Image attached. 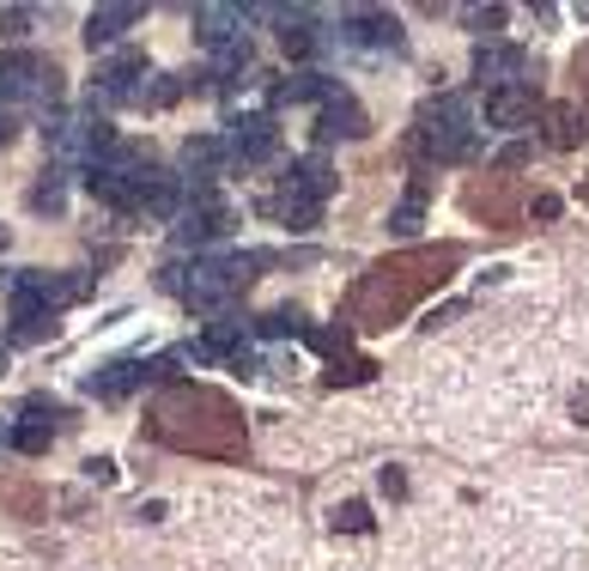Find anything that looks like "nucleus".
<instances>
[{"mask_svg":"<svg viewBox=\"0 0 589 571\" xmlns=\"http://www.w3.org/2000/svg\"><path fill=\"white\" fill-rule=\"evenodd\" d=\"M280 49H286V61H304V55L316 49V31H310V19H304V13L286 19V31H280Z\"/></svg>","mask_w":589,"mask_h":571,"instance_id":"obj_23","label":"nucleus"},{"mask_svg":"<svg viewBox=\"0 0 589 571\" xmlns=\"http://www.w3.org/2000/svg\"><path fill=\"white\" fill-rule=\"evenodd\" d=\"M195 37L207 43V49H225V43L249 37V7H225V0L195 7Z\"/></svg>","mask_w":589,"mask_h":571,"instance_id":"obj_11","label":"nucleus"},{"mask_svg":"<svg viewBox=\"0 0 589 571\" xmlns=\"http://www.w3.org/2000/svg\"><path fill=\"white\" fill-rule=\"evenodd\" d=\"M243 323H231V316H219V323H207V335H201V352L207 359H231V352H243Z\"/></svg>","mask_w":589,"mask_h":571,"instance_id":"obj_19","label":"nucleus"},{"mask_svg":"<svg viewBox=\"0 0 589 571\" xmlns=\"http://www.w3.org/2000/svg\"><path fill=\"white\" fill-rule=\"evenodd\" d=\"M304 328L310 323H304L298 311H268L262 323H256V335H304Z\"/></svg>","mask_w":589,"mask_h":571,"instance_id":"obj_26","label":"nucleus"},{"mask_svg":"<svg viewBox=\"0 0 589 571\" xmlns=\"http://www.w3.org/2000/svg\"><path fill=\"white\" fill-rule=\"evenodd\" d=\"M31 19H37L31 7H7V13H0V37H7V43L31 37Z\"/></svg>","mask_w":589,"mask_h":571,"instance_id":"obj_27","label":"nucleus"},{"mask_svg":"<svg viewBox=\"0 0 589 571\" xmlns=\"http://www.w3.org/2000/svg\"><path fill=\"white\" fill-rule=\"evenodd\" d=\"M213 61H219V74H237V67H249V37L225 43V49H213Z\"/></svg>","mask_w":589,"mask_h":571,"instance_id":"obj_29","label":"nucleus"},{"mask_svg":"<svg viewBox=\"0 0 589 571\" xmlns=\"http://www.w3.org/2000/svg\"><path fill=\"white\" fill-rule=\"evenodd\" d=\"M498 165H505V170H517V165H529V146H505V153H498Z\"/></svg>","mask_w":589,"mask_h":571,"instance_id":"obj_33","label":"nucleus"},{"mask_svg":"<svg viewBox=\"0 0 589 571\" xmlns=\"http://www.w3.org/2000/svg\"><path fill=\"white\" fill-rule=\"evenodd\" d=\"M231 232V208H225L213 189H201V195H183V213H177V244H213V237Z\"/></svg>","mask_w":589,"mask_h":571,"instance_id":"obj_5","label":"nucleus"},{"mask_svg":"<svg viewBox=\"0 0 589 571\" xmlns=\"http://www.w3.org/2000/svg\"><path fill=\"white\" fill-rule=\"evenodd\" d=\"M128 25H140V7H134V0H110V7H98V13L86 19V49H110V43H122Z\"/></svg>","mask_w":589,"mask_h":571,"instance_id":"obj_14","label":"nucleus"},{"mask_svg":"<svg viewBox=\"0 0 589 571\" xmlns=\"http://www.w3.org/2000/svg\"><path fill=\"white\" fill-rule=\"evenodd\" d=\"M389 225H395L401 237H414L419 225H426V177H414V189H407V195H401V208L389 213Z\"/></svg>","mask_w":589,"mask_h":571,"instance_id":"obj_21","label":"nucleus"},{"mask_svg":"<svg viewBox=\"0 0 589 571\" xmlns=\"http://www.w3.org/2000/svg\"><path fill=\"white\" fill-rule=\"evenodd\" d=\"M347 43H365V49H401V25H395V13H347Z\"/></svg>","mask_w":589,"mask_h":571,"instance_id":"obj_15","label":"nucleus"},{"mask_svg":"<svg viewBox=\"0 0 589 571\" xmlns=\"http://www.w3.org/2000/svg\"><path fill=\"white\" fill-rule=\"evenodd\" d=\"M0 505H13L25 523L43 517V493H37V486H25V481H7V486H0Z\"/></svg>","mask_w":589,"mask_h":571,"instance_id":"obj_24","label":"nucleus"},{"mask_svg":"<svg viewBox=\"0 0 589 571\" xmlns=\"http://www.w3.org/2000/svg\"><path fill=\"white\" fill-rule=\"evenodd\" d=\"M383 493H389V499H407V474H401V468H383Z\"/></svg>","mask_w":589,"mask_h":571,"instance_id":"obj_31","label":"nucleus"},{"mask_svg":"<svg viewBox=\"0 0 589 571\" xmlns=\"http://www.w3.org/2000/svg\"><path fill=\"white\" fill-rule=\"evenodd\" d=\"M377 377V359H365V352H341V359L328 365V390H341V383H371Z\"/></svg>","mask_w":589,"mask_h":571,"instance_id":"obj_20","label":"nucleus"},{"mask_svg":"<svg viewBox=\"0 0 589 571\" xmlns=\"http://www.w3.org/2000/svg\"><path fill=\"white\" fill-rule=\"evenodd\" d=\"M0 249H7V225H0Z\"/></svg>","mask_w":589,"mask_h":571,"instance_id":"obj_38","label":"nucleus"},{"mask_svg":"<svg viewBox=\"0 0 589 571\" xmlns=\"http://www.w3.org/2000/svg\"><path fill=\"white\" fill-rule=\"evenodd\" d=\"M13 141V116H0V146Z\"/></svg>","mask_w":589,"mask_h":571,"instance_id":"obj_36","label":"nucleus"},{"mask_svg":"<svg viewBox=\"0 0 589 571\" xmlns=\"http://www.w3.org/2000/svg\"><path fill=\"white\" fill-rule=\"evenodd\" d=\"M152 377L171 383V359H152V365L146 359H110L104 371H92V395L98 402H122V395H134L140 383H152Z\"/></svg>","mask_w":589,"mask_h":571,"instance_id":"obj_6","label":"nucleus"},{"mask_svg":"<svg viewBox=\"0 0 589 571\" xmlns=\"http://www.w3.org/2000/svg\"><path fill=\"white\" fill-rule=\"evenodd\" d=\"M456 19H462V25H474V31H498V25H505V7H456Z\"/></svg>","mask_w":589,"mask_h":571,"instance_id":"obj_28","label":"nucleus"},{"mask_svg":"<svg viewBox=\"0 0 589 571\" xmlns=\"http://www.w3.org/2000/svg\"><path fill=\"white\" fill-rule=\"evenodd\" d=\"M31 208H37V213H55V208H61V177L37 182V189H31Z\"/></svg>","mask_w":589,"mask_h":571,"instance_id":"obj_30","label":"nucleus"},{"mask_svg":"<svg viewBox=\"0 0 589 571\" xmlns=\"http://www.w3.org/2000/svg\"><path fill=\"white\" fill-rule=\"evenodd\" d=\"M316 134H322V141H359V134H371V116L365 110H359V98L353 91H328L322 98V116H316Z\"/></svg>","mask_w":589,"mask_h":571,"instance_id":"obj_9","label":"nucleus"},{"mask_svg":"<svg viewBox=\"0 0 589 571\" xmlns=\"http://www.w3.org/2000/svg\"><path fill=\"white\" fill-rule=\"evenodd\" d=\"M86 474H92V481H116V462H110V456H92V462H86Z\"/></svg>","mask_w":589,"mask_h":571,"instance_id":"obj_32","label":"nucleus"},{"mask_svg":"<svg viewBox=\"0 0 589 571\" xmlns=\"http://www.w3.org/2000/svg\"><path fill=\"white\" fill-rule=\"evenodd\" d=\"M577 79H589V49H584V55H577Z\"/></svg>","mask_w":589,"mask_h":571,"instance_id":"obj_37","label":"nucleus"},{"mask_svg":"<svg viewBox=\"0 0 589 571\" xmlns=\"http://www.w3.org/2000/svg\"><path fill=\"white\" fill-rule=\"evenodd\" d=\"M535 220H559V195H541L535 201Z\"/></svg>","mask_w":589,"mask_h":571,"instance_id":"obj_34","label":"nucleus"},{"mask_svg":"<svg viewBox=\"0 0 589 571\" xmlns=\"http://www.w3.org/2000/svg\"><path fill=\"white\" fill-rule=\"evenodd\" d=\"M225 153H231V165H268V158L280 153L274 116H243V122L231 128V141H225Z\"/></svg>","mask_w":589,"mask_h":571,"instance_id":"obj_8","label":"nucleus"},{"mask_svg":"<svg viewBox=\"0 0 589 571\" xmlns=\"http://www.w3.org/2000/svg\"><path fill=\"white\" fill-rule=\"evenodd\" d=\"M541 116V98H535V86H498V91H486V128H529V122Z\"/></svg>","mask_w":589,"mask_h":571,"instance_id":"obj_7","label":"nucleus"},{"mask_svg":"<svg viewBox=\"0 0 589 571\" xmlns=\"http://www.w3.org/2000/svg\"><path fill=\"white\" fill-rule=\"evenodd\" d=\"M49 444H55V426H49V419L25 414V426H13V450L19 456H43Z\"/></svg>","mask_w":589,"mask_h":571,"instance_id":"obj_22","label":"nucleus"},{"mask_svg":"<svg viewBox=\"0 0 589 571\" xmlns=\"http://www.w3.org/2000/svg\"><path fill=\"white\" fill-rule=\"evenodd\" d=\"M183 165H189V195H201V189H213V182H219V170L231 165V153H225L219 134H201V141L183 146Z\"/></svg>","mask_w":589,"mask_h":571,"instance_id":"obj_12","label":"nucleus"},{"mask_svg":"<svg viewBox=\"0 0 589 571\" xmlns=\"http://www.w3.org/2000/svg\"><path fill=\"white\" fill-rule=\"evenodd\" d=\"M328 523H335L341 535H371V523H377V517H371V505L347 499V505H335V517H328Z\"/></svg>","mask_w":589,"mask_h":571,"instance_id":"obj_25","label":"nucleus"},{"mask_svg":"<svg viewBox=\"0 0 589 571\" xmlns=\"http://www.w3.org/2000/svg\"><path fill=\"white\" fill-rule=\"evenodd\" d=\"M523 74H529V55L517 49V43H480L474 49V79L480 86H523Z\"/></svg>","mask_w":589,"mask_h":571,"instance_id":"obj_10","label":"nucleus"},{"mask_svg":"<svg viewBox=\"0 0 589 571\" xmlns=\"http://www.w3.org/2000/svg\"><path fill=\"white\" fill-rule=\"evenodd\" d=\"M280 189H292V195H304V201H328L335 189H341V177H335V165H328L322 153H304L298 165L286 170V182Z\"/></svg>","mask_w":589,"mask_h":571,"instance_id":"obj_13","label":"nucleus"},{"mask_svg":"<svg viewBox=\"0 0 589 571\" xmlns=\"http://www.w3.org/2000/svg\"><path fill=\"white\" fill-rule=\"evenodd\" d=\"M468 208L486 213V225H511L517 220V195L505 189V182H474V189H468Z\"/></svg>","mask_w":589,"mask_h":571,"instance_id":"obj_16","label":"nucleus"},{"mask_svg":"<svg viewBox=\"0 0 589 571\" xmlns=\"http://www.w3.org/2000/svg\"><path fill=\"white\" fill-rule=\"evenodd\" d=\"M571 414H577V419H584V426H589V390H577V395H571Z\"/></svg>","mask_w":589,"mask_h":571,"instance_id":"obj_35","label":"nucleus"},{"mask_svg":"<svg viewBox=\"0 0 589 571\" xmlns=\"http://www.w3.org/2000/svg\"><path fill=\"white\" fill-rule=\"evenodd\" d=\"M456 268H462V249L456 244L395 249V256L371 261V268L359 273V286L347 292V316H353V328H395L419 299H432V292Z\"/></svg>","mask_w":589,"mask_h":571,"instance_id":"obj_2","label":"nucleus"},{"mask_svg":"<svg viewBox=\"0 0 589 571\" xmlns=\"http://www.w3.org/2000/svg\"><path fill=\"white\" fill-rule=\"evenodd\" d=\"M328 91H335L328 74H292V79H280L268 98H274V104H304V98H328Z\"/></svg>","mask_w":589,"mask_h":571,"instance_id":"obj_18","label":"nucleus"},{"mask_svg":"<svg viewBox=\"0 0 589 571\" xmlns=\"http://www.w3.org/2000/svg\"><path fill=\"white\" fill-rule=\"evenodd\" d=\"M146 438H158L165 450L201 456V462H243L249 450V426L243 407L225 390H207V383H158V395L146 402Z\"/></svg>","mask_w":589,"mask_h":571,"instance_id":"obj_1","label":"nucleus"},{"mask_svg":"<svg viewBox=\"0 0 589 571\" xmlns=\"http://www.w3.org/2000/svg\"><path fill=\"white\" fill-rule=\"evenodd\" d=\"M19 98H37V104H55L61 98V67L37 49H13L0 55V104H19Z\"/></svg>","mask_w":589,"mask_h":571,"instance_id":"obj_4","label":"nucleus"},{"mask_svg":"<svg viewBox=\"0 0 589 571\" xmlns=\"http://www.w3.org/2000/svg\"><path fill=\"white\" fill-rule=\"evenodd\" d=\"M474 122H468V104L462 98H432V104L419 110V128H414V153L426 158V165H456V158L474 153Z\"/></svg>","mask_w":589,"mask_h":571,"instance_id":"obj_3","label":"nucleus"},{"mask_svg":"<svg viewBox=\"0 0 589 571\" xmlns=\"http://www.w3.org/2000/svg\"><path fill=\"white\" fill-rule=\"evenodd\" d=\"M541 122H547V146H559V153H571V146L584 141V110L577 104H547Z\"/></svg>","mask_w":589,"mask_h":571,"instance_id":"obj_17","label":"nucleus"}]
</instances>
